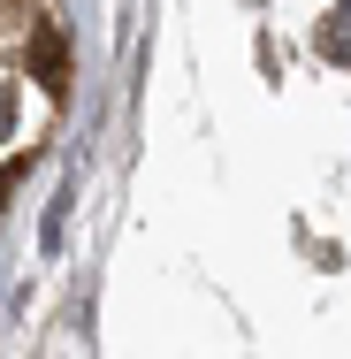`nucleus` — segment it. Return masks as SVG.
I'll list each match as a JSON object with an SVG mask.
<instances>
[{
	"mask_svg": "<svg viewBox=\"0 0 351 359\" xmlns=\"http://www.w3.org/2000/svg\"><path fill=\"white\" fill-rule=\"evenodd\" d=\"M23 62L39 69L46 92H69V46H62V31H54V23H39V31H31V54H23Z\"/></svg>",
	"mask_w": 351,
	"mask_h": 359,
	"instance_id": "1",
	"label": "nucleus"
},
{
	"mask_svg": "<svg viewBox=\"0 0 351 359\" xmlns=\"http://www.w3.org/2000/svg\"><path fill=\"white\" fill-rule=\"evenodd\" d=\"M15 176H23V168H0V207H8V184H15Z\"/></svg>",
	"mask_w": 351,
	"mask_h": 359,
	"instance_id": "4",
	"label": "nucleus"
},
{
	"mask_svg": "<svg viewBox=\"0 0 351 359\" xmlns=\"http://www.w3.org/2000/svg\"><path fill=\"white\" fill-rule=\"evenodd\" d=\"M313 46H321V54H329L336 69H351V0H336V15H321Z\"/></svg>",
	"mask_w": 351,
	"mask_h": 359,
	"instance_id": "2",
	"label": "nucleus"
},
{
	"mask_svg": "<svg viewBox=\"0 0 351 359\" xmlns=\"http://www.w3.org/2000/svg\"><path fill=\"white\" fill-rule=\"evenodd\" d=\"M8 115H15V92H8V84H0V130H8Z\"/></svg>",
	"mask_w": 351,
	"mask_h": 359,
	"instance_id": "3",
	"label": "nucleus"
}]
</instances>
